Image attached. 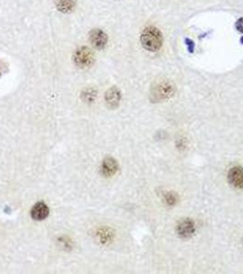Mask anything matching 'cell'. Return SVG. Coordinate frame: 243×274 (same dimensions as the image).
I'll return each instance as SVG.
<instances>
[{
  "label": "cell",
  "mask_w": 243,
  "mask_h": 274,
  "mask_svg": "<svg viewBox=\"0 0 243 274\" xmlns=\"http://www.w3.org/2000/svg\"><path fill=\"white\" fill-rule=\"evenodd\" d=\"M72 60L76 66L80 69H88L94 64V54L92 50L86 46L78 48L72 56Z\"/></svg>",
  "instance_id": "2"
},
{
  "label": "cell",
  "mask_w": 243,
  "mask_h": 274,
  "mask_svg": "<svg viewBox=\"0 0 243 274\" xmlns=\"http://www.w3.org/2000/svg\"><path fill=\"white\" fill-rule=\"evenodd\" d=\"M76 0H57L56 8L59 12L68 14L75 9Z\"/></svg>",
  "instance_id": "10"
},
{
  "label": "cell",
  "mask_w": 243,
  "mask_h": 274,
  "mask_svg": "<svg viewBox=\"0 0 243 274\" xmlns=\"http://www.w3.org/2000/svg\"><path fill=\"white\" fill-rule=\"evenodd\" d=\"M96 95V91L92 88L85 89L83 93H82V97L84 99V101H88V102H92V101H95Z\"/></svg>",
  "instance_id": "11"
},
{
  "label": "cell",
  "mask_w": 243,
  "mask_h": 274,
  "mask_svg": "<svg viewBox=\"0 0 243 274\" xmlns=\"http://www.w3.org/2000/svg\"><path fill=\"white\" fill-rule=\"evenodd\" d=\"M186 43H187V46H188V49H189V52H193L194 51V48H195V45H194V43L192 40H190L189 38L186 39Z\"/></svg>",
  "instance_id": "13"
},
{
  "label": "cell",
  "mask_w": 243,
  "mask_h": 274,
  "mask_svg": "<svg viewBox=\"0 0 243 274\" xmlns=\"http://www.w3.org/2000/svg\"><path fill=\"white\" fill-rule=\"evenodd\" d=\"M240 43H242L243 44V37H241V38H240Z\"/></svg>",
  "instance_id": "15"
},
{
  "label": "cell",
  "mask_w": 243,
  "mask_h": 274,
  "mask_svg": "<svg viewBox=\"0 0 243 274\" xmlns=\"http://www.w3.org/2000/svg\"><path fill=\"white\" fill-rule=\"evenodd\" d=\"M49 214H50V209H49V207H48L46 204L43 202H38L37 204H35L33 207L31 208V211H30L31 218L34 220H38V221L47 219Z\"/></svg>",
  "instance_id": "8"
},
{
  "label": "cell",
  "mask_w": 243,
  "mask_h": 274,
  "mask_svg": "<svg viewBox=\"0 0 243 274\" xmlns=\"http://www.w3.org/2000/svg\"><path fill=\"white\" fill-rule=\"evenodd\" d=\"M89 39L96 50H104L108 43V36L104 30L93 29L89 33Z\"/></svg>",
  "instance_id": "4"
},
{
  "label": "cell",
  "mask_w": 243,
  "mask_h": 274,
  "mask_svg": "<svg viewBox=\"0 0 243 274\" xmlns=\"http://www.w3.org/2000/svg\"><path fill=\"white\" fill-rule=\"evenodd\" d=\"M236 29L237 30L240 32V33H243V17H240L239 18L237 22H236Z\"/></svg>",
  "instance_id": "12"
},
{
  "label": "cell",
  "mask_w": 243,
  "mask_h": 274,
  "mask_svg": "<svg viewBox=\"0 0 243 274\" xmlns=\"http://www.w3.org/2000/svg\"><path fill=\"white\" fill-rule=\"evenodd\" d=\"M228 180L231 186L236 188L242 189L243 188V167L241 166H235L229 171L228 174Z\"/></svg>",
  "instance_id": "6"
},
{
  "label": "cell",
  "mask_w": 243,
  "mask_h": 274,
  "mask_svg": "<svg viewBox=\"0 0 243 274\" xmlns=\"http://www.w3.org/2000/svg\"><path fill=\"white\" fill-rule=\"evenodd\" d=\"M121 94L117 87L110 88L105 93V101L107 106L112 109L118 107L121 101Z\"/></svg>",
  "instance_id": "7"
},
{
  "label": "cell",
  "mask_w": 243,
  "mask_h": 274,
  "mask_svg": "<svg viewBox=\"0 0 243 274\" xmlns=\"http://www.w3.org/2000/svg\"><path fill=\"white\" fill-rule=\"evenodd\" d=\"M118 164L112 157L105 158L102 164L101 172L105 177H113L117 173Z\"/></svg>",
  "instance_id": "9"
},
{
  "label": "cell",
  "mask_w": 243,
  "mask_h": 274,
  "mask_svg": "<svg viewBox=\"0 0 243 274\" xmlns=\"http://www.w3.org/2000/svg\"><path fill=\"white\" fill-rule=\"evenodd\" d=\"M175 93L174 85L168 80H160L152 88L151 97L155 101H165L172 97Z\"/></svg>",
  "instance_id": "3"
},
{
  "label": "cell",
  "mask_w": 243,
  "mask_h": 274,
  "mask_svg": "<svg viewBox=\"0 0 243 274\" xmlns=\"http://www.w3.org/2000/svg\"><path fill=\"white\" fill-rule=\"evenodd\" d=\"M167 199H168V204H174L176 201V198L175 197H173L172 194H168L167 196Z\"/></svg>",
  "instance_id": "14"
},
{
  "label": "cell",
  "mask_w": 243,
  "mask_h": 274,
  "mask_svg": "<svg viewBox=\"0 0 243 274\" xmlns=\"http://www.w3.org/2000/svg\"><path fill=\"white\" fill-rule=\"evenodd\" d=\"M140 41L144 49L151 52H155L159 51L163 45V34L155 26H148L143 30L140 36Z\"/></svg>",
  "instance_id": "1"
},
{
  "label": "cell",
  "mask_w": 243,
  "mask_h": 274,
  "mask_svg": "<svg viewBox=\"0 0 243 274\" xmlns=\"http://www.w3.org/2000/svg\"><path fill=\"white\" fill-rule=\"evenodd\" d=\"M176 231H177L178 236L181 237V238L189 239L194 235V233L196 231V225L191 219H183L177 225Z\"/></svg>",
  "instance_id": "5"
}]
</instances>
